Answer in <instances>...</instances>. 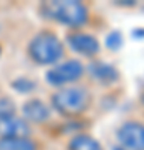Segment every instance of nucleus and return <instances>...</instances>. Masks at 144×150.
<instances>
[{
	"instance_id": "1",
	"label": "nucleus",
	"mask_w": 144,
	"mask_h": 150,
	"mask_svg": "<svg viewBox=\"0 0 144 150\" xmlns=\"http://www.w3.org/2000/svg\"><path fill=\"white\" fill-rule=\"evenodd\" d=\"M47 10V15L54 20L70 25V27H79L87 20V8H85L80 2L75 0H55V2H49L44 5Z\"/></svg>"
},
{
	"instance_id": "2",
	"label": "nucleus",
	"mask_w": 144,
	"mask_h": 150,
	"mask_svg": "<svg viewBox=\"0 0 144 150\" xmlns=\"http://www.w3.org/2000/svg\"><path fill=\"white\" fill-rule=\"evenodd\" d=\"M29 52L37 64L49 65L55 64L64 55V47L54 33L42 32L32 38V42L29 45Z\"/></svg>"
},
{
	"instance_id": "3",
	"label": "nucleus",
	"mask_w": 144,
	"mask_h": 150,
	"mask_svg": "<svg viewBox=\"0 0 144 150\" xmlns=\"http://www.w3.org/2000/svg\"><path fill=\"white\" fill-rule=\"evenodd\" d=\"M54 107L64 115H75L84 112L89 103V93L82 87H67L52 97Z\"/></svg>"
},
{
	"instance_id": "4",
	"label": "nucleus",
	"mask_w": 144,
	"mask_h": 150,
	"mask_svg": "<svg viewBox=\"0 0 144 150\" xmlns=\"http://www.w3.org/2000/svg\"><path fill=\"white\" fill-rule=\"evenodd\" d=\"M82 74H84V67H82V64L79 60H67L64 64H60L49 70L45 79H47V82L50 85L59 87V85H65L69 82L79 80L82 77Z\"/></svg>"
},
{
	"instance_id": "5",
	"label": "nucleus",
	"mask_w": 144,
	"mask_h": 150,
	"mask_svg": "<svg viewBox=\"0 0 144 150\" xmlns=\"http://www.w3.org/2000/svg\"><path fill=\"white\" fill-rule=\"evenodd\" d=\"M117 140L124 150H144V125L126 122L117 130Z\"/></svg>"
},
{
	"instance_id": "6",
	"label": "nucleus",
	"mask_w": 144,
	"mask_h": 150,
	"mask_svg": "<svg viewBox=\"0 0 144 150\" xmlns=\"http://www.w3.org/2000/svg\"><path fill=\"white\" fill-rule=\"evenodd\" d=\"M29 134V125L22 118L14 115L0 117V135L4 139H14V137H25Z\"/></svg>"
},
{
	"instance_id": "7",
	"label": "nucleus",
	"mask_w": 144,
	"mask_h": 150,
	"mask_svg": "<svg viewBox=\"0 0 144 150\" xmlns=\"http://www.w3.org/2000/svg\"><path fill=\"white\" fill-rule=\"evenodd\" d=\"M67 42L72 47V50L82 55H87V57L97 54V50H99V42L89 33H72V35H69Z\"/></svg>"
},
{
	"instance_id": "8",
	"label": "nucleus",
	"mask_w": 144,
	"mask_h": 150,
	"mask_svg": "<svg viewBox=\"0 0 144 150\" xmlns=\"http://www.w3.org/2000/svg\"><path fill=\"white\" fill-rule=\"evenodd\" d=\"M24 113L29 120L32 122H45L49 118V108L45 107V103H42L40 100H30L24 105Z\"/></svg>"
},
{
	"instance_id": "9",
	"label": "nucleus",
	"mask_w": 144,
	"mask_h": 150,
	"mask_svg": "<svg viewBox=\"0 0 144 150\" xmlns=\"http://www.w3.org/2000/svg\"><path fill=\"white\" fill-rule=\"evenodd\" d=\"M89 72H91L94 77H96L99 82H104V83H111L117 79V72L114 67L104 64V62H94V64L89 65Z\"/></svg>"
},
{
	"instance_id": "10",
	"label": "nucleus",
	"mask_w": 144,
	"mask_h": 150,
	"mask_svg": "<svg viewBox=\"0 0 144 150\" xmlns=\"http://www.w3.org/2000/svg\"><path fill=\"white\" fill-rule=\"evenodd\" d=\"M0 150H35V144L25 137L2 139L0 140Z\"/></svg>"
},
{
	"instance_id": "11",
	"label": "nucleus",
	"mask_w": 144,
	"mask_h": 150,
	"mask_svg": "<svg viewBox=\"0 0 144 150\" xmlns=\"http://www.w3.org/2000/svg\"><path fill=\"white\" fill-rule=\"evenodd\" d=\"M69 150H102L99 142L89 135H75L69 142Z\"/></svg>"
},
{
	"instance_id": "12",
	"label": "nucleus",
	"mask_w": 144,
	"mask_h": 150,
	"mask_svg": "<svg viewBox=\"0 0 144 150\" xmlns=\"http://www.w3.org/2000/svg\"><path fill=\"white\" fill-rule=\"evenodd\" d=\"M106 45L111 50H117V48H121V45H123V35H121V32H111L109 35L106 37Z\"/></svg>"
},
{
	"instance_id": "13",
	"label": "nucleus",
	"mask_w": 144,
	"mask_h": 150,
	"mask_svg": "<svg viewBox=\"0 0 144 150\" xmlns=\"http://www.w3.org/2000/svg\"><path fill=\"white\" fill-rule=\"evenodd\" d=\"M14 115V103L10 100H2L0 102V117H9Z\"/></svg>"
},
{
	"instance_id": "14",
	"label": "nucleus",
	"mask_w": 144,
	"mask_h": 150,
	"mask_svg": "<svg viewBox=\"0 0 144 150\" xmlns=\"http://www.w3.org/2000/svg\"><path fill=\"white\" fill-rule=\"evenodd\" d=\"M116 150H124V149H116Z\"/></svg>"
},
{
	"instance_id": "15",
	"label": "nucleus",
	"mask_w": 144,
	"mask_h": 150,
	"mask_svg": "<svg viewBox=\"0 0 144 150\" xmlns=\"http://www.w3.org/2000/svg\"><path fill=\"white\" fill-rule=\"evenodd\" d=\"M143 102H144V95H143Z\"/></svg>"
}]
</instances>
